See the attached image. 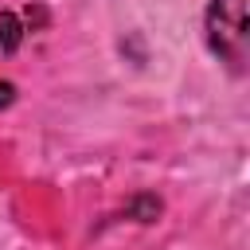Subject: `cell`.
<instances>
[{
    "label": "cell",
    "instance_id": "6da1fadb",
    "mask_svg": "<svg viewBox=\"0 0 250 250\" xmlns=\"http://www.w3.org/2000/svg\"><path fill=\"white\" fill-rule=\"evenodd\" d=\"M203 31H207V47L219 55V62H227L234 74L246 70V0H211L207 16H203Z\"/></svg>",
    "mask_w": 250,
    "mask_h": 250
},
{
    "label": "cell",
    "instance_id": "7a4b0ae2",
    "mask_svg": "<svg viewBox=\"0 0 250 250\" xmlns=\"http://www.w3.org/2000/svg\"><path fill=\"white\" fill-rule=\"evenodd\" d=\"M20 39H23V23L12 12H0V55H8Z\"/></svg>",
    "mask_w": 250,
    "mask_h": 250
}]
</instances>
